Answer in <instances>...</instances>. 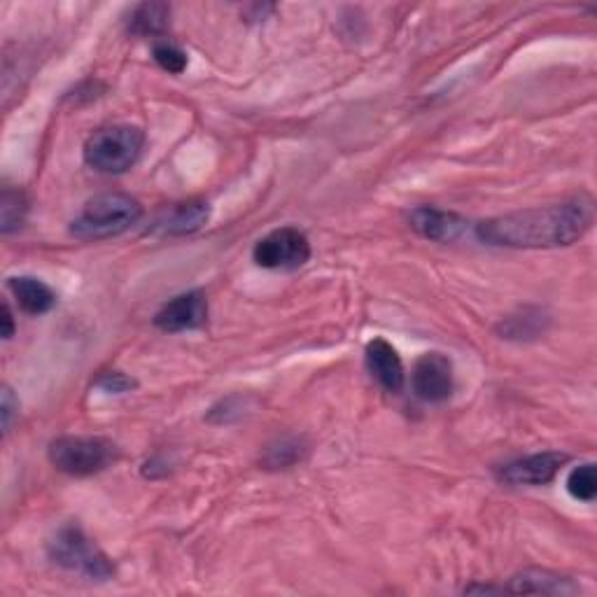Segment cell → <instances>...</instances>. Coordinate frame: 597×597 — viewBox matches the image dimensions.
Wrapping results in <instances>:
<instances>
[{
	"instance_id": "cell-1",
	"label": "cell",
	"mask_w": 597,
	"mask_h": 597,
	"mask_svg": "<svg viewBox=\"0 0 597 597\" xmlns=\"http://www.w3.org/2000/svg\"><path fill=\"white\" fill-rule=\"evenodd\" d=\"M593 218V201L578 197L479 222L477 238L488 245H497V248H563V245H572L590 230Z\"/></svg>"
},
{
	"instance_id": "cell-2",
	"label": "cell",
	"mask_w": 597,
	"mask_h": 597,
	"mask_svg": "<svg viewBox=\"0 0 597 597\" xmlns=\"http://www.w3.org/2000/svg\"><path fill=\"white\" fill-rule=\"evenodd\" d=\"M143 218V206L133 197L108 191L86 201L82 213L70 224V234L80 241H105L129 232Z\"/></svg>"
},
{
	"instance_id": "cell-3",
	"label": "cell",
	"mask_w": 597,
	"mask_h": 597,
	"mask_svg": "<svg viewBox=\"0 0 597 597\" xmlns=\"http://www.w3.org/2000/svg\"><path fill=\"white\" fill-rule=\"evenodd\" d=\"M145 148V133L133 125H115L101 129L84 143V162L90 168L119 175L127 173Z\"/></svg>"
},
{
	"instance_id": "cell-4",
	"label": "cell",
	"mask_w": 597,
	"mask_h": 597,
	"mask_svg": "<svg viewBox=\"0 0 597 597\" xmlns=\"http://www.w3.org/2000/svg\"><path fill=\"white\" fill-rule=\"evenodd\" d=\"M47 551L51 563L73 574L92 578V582H108L115 574L113 560L80 528H75V525H66V528H61L55 535V539L49 541Z\"/></svg>"
},
{
	"instance_id": "cell-5",
	"label": "cell",
	"mask_w": 597,
	"mask_h": 597,
	"mask_svg": "<svg viewBox=\"0 0 597 597\" xmlns=\"http://www.w3.org/2000/svg\"><path fill=\"white\" fill-rule=\"evenodd\" d=\"M117 458V446L101 436H61L49 444V463L68 477H94Z\"/></svg>"
},
{
	"instance_id": "cell-6",
	"label": "cell",
	"mask_w": 597,
	"mask_h": 597,
	"mask_svg": "<svg viewBox=\"0 0 597 597\" xmlns=\"http://www.w3.org/2000/svg\"><path fill=\"white\" fill-rule=\"evenodd\" d=\"M255 265L269 271L302 269L311 259V243L304 232L294 226H283L261 238L253 250Z\"/></svg>"
},
{
	"instance_id": "cell-7",
	"label": "cell",
	"mask_w": 597,
	"mask_h": 597,
	"mask_svg": "<svg viewBox=\"0 0 597 597\" xmlns=\"http://www.w3.org/2000/svg\"><path fill=\"white\" fill-rule=\"evenodd\" d=\"M413 395L425 403H442L453 395V364L442 353H425L413 366Z\"/></svg>"
},
{
	"instance_id": "cell-8",
	"label": "cell",
	"mask_w": 597,
	"mask_h": 597,
	"mask_svg": "<svg viewBox=\"0 0 597 597\" xmlns=\"http://www.w3.org/2000/svg\"><path fill=\"white\" fill-rule=\"evenodd\" d=\"M208 320V302L203 292L191 290L180 296L171 298V302L156 313L154 325L162 331L168 333H178V331H189V329H199Z\"/></svg>"
},
{
	"instance_id": "cell-9",
	"label": "cell",
	"mask_w": 597,
	"mask_h": 597,
	"mask_svg": "<svg viewBox=\"0 0 597 597\" xmlns=\"http://www.w3.org/2000/svg\"><path fill=\"white\" fill-rule=\"evenodd\" d=\"M567 463L565 453H537L528 458L508 463L500 469V479L512 485H543L555 479V473Z\"/></svg>"
},
{
	"instance_id": "cell-10",
	"label": "cell",
	"mask_w": 597,
	"mask_h": 597,
	"mask_svg": "<svg viewBox=\"0 0 597 597\" xmlns=\"http://www.w3.org/2000/svg\"><path fill=\"white\" fill-rule=\"evenodd\" d=\"M467 220L455 215V213H446V210H438L432 206H423L415 208L409 213V226L428 241H436V243H450L458 241L465 236L467 232Z\"/></svg>"
},
{
	"instance_id": "cell-11",
	"label": "cell",
	"mask_w": 597,
	"mask_h": 597,
	"mask_svg": "<svg viewBox=\"0 0 597 597\" xmlns=\"http://www.w3.org/2000/svg\"><path fill=\"white\" fill-rule=\"evenodd\" d=\"M366 366L372 376L378 381L381 388L388 393H399L403 388V364L397 350L385 341V339H374L366 346Z\"/></svg>"
},
{
	"instance_id": "cell-12",
	"label": "cell",
	"mask_w": 597,
	"mask_h": 597,
	"mask_svg": "<svg viewBox=\"0 0 597 597\" xmlns=\"http://www.w3.org/2000/svg\"><path fill=\"white\" fill-rule=\"evenodd\" d=\"M208 218H210V208L203 201L178 203L171 210H166L164 218L156 220V232L168 234V236L195 234L201 230V226H206Z\"/></svg>"
},
{
	"instance_id": "cell-13",
	"label": "cell",
	"mask_w": 597,
	"mask_h": 597,
	"mask_svg": "<svg viewBox=\"0 0 597 597\" xmlns=\"http://www.w3.org/2000/svg\"><path fill=\"white\" fill-rule=\"evenodd\" d=\"M10 292L14 294L16 304L28 315H45L57 306V294L47 283L31 276L10 278Z\"/></svg>"
},
{
	"instance_id": "cell-14",
	"label": "cell",
	"mask_w": 597,
	"mask_h": 597,
	"mask_svg": "<svg viewBox=\"0 0 597 597\" xmlns=\"http://www.w3.org/2000/svg\"><path fill=\"white\" fill-rule=\"evenodd\" d=\"M506 593H532V595H572L578 593V586L567 576L551 574L543 570H530L512 578V586Z\"/></svg>"
},
{
	"instance_id": "cell-15",
	"label": "cell",
	"mask_w": 597,
	"mask_h": 597,
	"mask_svg": "<svg viewBox=\"0 0 597 597\" xmlns=\"http://www.w3.org/2000/svg\"><path fill=\"white\" fill-rule=\"evenodd\" d=\"M171 8L166 3L136 5L129 16V31L136 35H160L168 28Z\"/></svg>"
},
{
	"instance_id": "cell-16",
	"label": "cell",
	"mask_w": 597,
	"mask_h": 597,
	"mask_svg": "<svg viewBox=\"0 0 597 597\" xmlns=\"http://www.w3.org/2000/svg\"><path fill=\"white\" fill-rule=\"evenodd\" d=\"M567 493L576 500V502H595L597 495V473H595V465L586 463L578 465L570 471L567 477Z\"/></svg>"
},
{
	"instance_id": "cell-17",
	"label": "cell",
	"mask_w": 597,
	"mask_h": 597,
	"mask_svg": "<svg viewBox=\"0 0 597 597\" xmlns=\"http://www.w3.org/2000/svg\"><path fill=\"white\" fill-rule=\"evenodd\" d=\"M26 215V199L20 191L5 189L3 197H0V232L5 236L14 230H20Z\"/></svg>"
},
{
	"instance_id": "cell-18",
	"label": "cell",
	"mask_w": 597,
	"mask_h": 597,
	"mask_svg": "<svg viewBox=\"0 0 597 597\" xmlns=\"http://www.w3.org/2000/svg\"><path fill=\"white\" fill-rule=\"evenodd\" d=\"M154 61L160 63V68H164L166 73H173V75H180L183 70L187 68V55L175 45H168V43H162V45H154Z\"/></svg>"
},
{
	"instance_id": "cell-19",
	"label": "cell",
	"mask_w": 597,
	"mask_h": 597,
	"mask_svg": "<svg viewBox=\"0 0 597 597\" xmlns=\"http://www.w3.org/2000/svg\"><path fill=\"white\" fill-rule=\"evenodd\" d=\"M98 385H101V388H103L105 393H115V395H119V393H127V390L136 388V381L127 378L125 374H105V376L98 381Z\"/></svg>"
},
{
	"instance_id": "cell-20",
	"label": "cell",
	"mask_w": 597,
	"mask_h": 597,
	"mask_svg": "<svg viewBox=\"0 0 597 597\" xmlns=\"http://www.w3.org/2000/svg\"><path fill=\"white\" fill-rule=\"evenodd\" d=\"M14 409V399H12V393L5 388L3 390V428H5V434L10 432V425H12V411Z\"/></svg>"
},
{
	"instance_id": "cell-21",
	"label": "cell",
	"mask_w": 597,
	"mask_h": 597,
	"mask_svg": "<svg viewBox=\"0 0 597 597\" xmlns=\"http://www.w3.org/2000/svg\"><path fill=\"white\" fill-rule=\"evenodd\" d=\"M12 337H14V318H12L10 306L5 304V306H3V339L10 341Z\"/></svg>"
}]
</instances>
